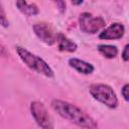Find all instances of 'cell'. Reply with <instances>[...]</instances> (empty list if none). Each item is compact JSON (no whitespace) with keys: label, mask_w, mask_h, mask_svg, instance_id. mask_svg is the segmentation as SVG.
<instances>
[{"label":"cell","mask_w":129,"mask_h":129,"mask_svg":"<svg viewBox=\"0 0 129 129\" xmlns=\"http://www.w3.org/2000/svg\"><path fill=\"white\" fill-rule=\"evenodd\" d=\"M52 109L62 118L71 121L75 125L83 129H97V122L82 109L76 105L62 100H53L51 102Z\"/></svg>","instance_id":"1"},{"label":"cell","mask_w":129,"mask_h":129,"mask_svg":"<svg viewBox=\"0 0 129 129\" xmlns=\"http://www.w3.org/2000/svg\"><path fill=\"white\" fill-rule=\"evenodd\" d=\"M16 51H17V54L20 57V59L29 69L35 71L38 74H41V75L47 77V78L53 77V71L40 56L33 54L32 52H30L29 50H27L26 48L21 47V46H17Z\"/></svg>","instance_id":"2"},{"label":"cell","mask_w":129,"mask_h":129,"mask_svg":"<svg viewBox=\"0 0 129 129\" xmlns=\"http://www.w3.org/2000/svg\"><path fill=\"white\" fill-rule=\"evenodd\" d=\"M90 94L94 99L106 105L107 107L114 109L118 106V99L113 89L105 84H94L90 87Z\"/></svg>","instance_id":"3"},{"label":"cell","mask_w":129,"mask_h":129,"mask_svg":"<svg viewBox=\"0 0 129 129\" xmlns=\"http://www.w3.org/2000/svg\"><path fill=\"white\" fill-rule=\"evenodd\" d=\"M30 112L34 121L40 127V129H53V120L42 102H31Z\"/></svg>","instance_id":"4"},{"label":"cell","mask_w":129,"mask_h":129,"mask_svg":"<svg viewBox=\"0 0 129 129\" xmlns=\"http://www.w3.org/2000/svg\"><path fill=\"white\" fill-rule=\"evenodd\" d=\"M80 28L85 33L95 34L105 27V20L100 16H94L89 12H83L79 17Z\"/></svg>","instance_id":"5"},{"label":"cell","mask_w":129,"mask_h":129,"mask_svg":"<svg viewBox=\"0 0 129 129\" xmlns=\"http://www.w3.org/2000/svg\"><path fill=\"white\" fill-rule=\"evenodd\" d=\"M32 28H33L35 35L42 42H44L48 45L55 43L57 32L54 31V29L52 28V26L50 24L44 23V22H39V23H35Z\"/></svg>","instance_id":"6"},{"label":"cell","mask_w":129,"mask_h":129,"mask_svg":"<svg viewBox=\"0 0 129 129\" xmlns=\"http://www.w3.org/2000/svg\"><path fill=\"white\" fill-rule=\"evenodd\" d=\"M125 33V27L122 23H113L110 26H108L106 29H104L100 34L99 37L101 39L105 40H115L120 39Z\"/></svg>","instance_id":"7"},{"label":"cell","mask_w":129,"mask_h":129,"mask_svg":"<svg viewBox=\"0 0 129 129\" xmlns=\"http://www.w3.org/2000/svg\"><path fill=\"white\" fill-rule=\"evenodd\" d=\"M69 64H70V67L75 69L77 72H79L81 74H84V75H90L95 70V68L92 63L87 62V61L82 60V59H79V58H76V57L70 58L69 59Z\"/></svg>","instance_id":"8"},{"label":"cell","mask_w":129,"mask_h":129,"mask_svg":"<svg viewBox=\"0 0 129 129\" xmlns=\"http://www.w3.org/2000/svg\"><path fill=\"white\" fill-rule=\"evenodd\" d=\"M57 47L60 51H67V52H74L77 50V44L72 39L68 38L64 34L58 32L56 36Z\"/></svg>","instance_id":"9"},{"label":"cell","mask_w":129,"mask_h":129,"mask_svg":"<svg viewBox=\"0 0 129 129\" xmlns=\"http://www.w3.org/2000/svg\"><path fill=\"white\" fill-rule=\"evenodd\" d=\"M15 4L17 8L27 16H33L38 13V8L34 3H28L26 1H17Z\"/></svg>","instance_id":"10"},{"label":"cell","mask_w":129,"mask_h":129,"mask_svg":"<svg viewBox=\"0 0 129 129\" xmlns=\"http://www.w3.org/2000/svg\"><path fill=\"white\" fill-rule=\"evenodd\" d=\"M98 50L106 58H114L118 54L117 46L111 45V44H99L98 45Z\"/></svg>","instance_id":"11"},{"label":"cell","mask_w":129,"mask_h":129,"mask_svg":"<svg viewBox=\"0 0 129 129\" xmlns=\"http://www.w3.org/2000/svg\"><path fill=\"white\" fill-rule=\"evenodd\" d=\"M9 25V21L6 17V13H5V10L2 6V4L0 3V26H3V27H8Z\"/></svg>","instance_id":"12"},{"label":"cell","mask_w":129,"mask_h":129,"mask_svg":"<svg viewBox=\"0 0 129 129\" xmlns=\"http://www.w3.org/2000/svg\"><path fill=\"white\" fill-rule=\"evenodd\" d=\"M128 87H129L128 84H125L123 86V88L121 89V95L125 101H128Z\"/></svg>","instance_id":"13"},{"label":"cell","mask_w":129,"mask_h":129,"mask_svg":"<svg viewBox=\"0 0 129 129\" xmlns=\"http://www.w3.org/2000/svg\"><path fill=\"white\" fill-rule=\"evenodd\" d=\"M7 55H8V51L6 50L5 46L0 41V57H6Z\"/></svg>","instance_id":"14"},{"label":"cell","mask_w":129,"mask_h":129,"mask_svg":"<svg viewBox=\"0 0 129 129\" xmlns=\"http://www.w3.org/2000/svg\"><path fill=\"white\" fill-rule=\"evenodd\" d=\"M128 47H129V45L128 44H126L125 45V47H124V50H123V52H122V57H123V60L124 61H128Z\"/></svg>","instance_id":"15"},{"label":"cell","mask_w":129,"mask_h":129,"mask_svg":"<svg viewBox=\"0 0 129 129\" xmlns=\"http://www.w3.org/2000/svg\"><path fill=\"white\" fill-rule=\"evenodd\" d=\"M56 5H58L59 6V11L61 12V13H63L64 12V10H66V3L63 2V1H57L56 2Z\"/></svg>","instance_id":"16"},{"label":"cell","mask_w":129,"mask_h":129,"mask_svg":"<svg viewBox=\"0 0 129 129\" xmlns=\"http://www.w3.org/2000/svg\"><path fill=\"white\" fill-rule=\"evenodd\" d=\"M83 1H79V2H73V4H82Z\"/></svg>","instance_id":"17"}]
</instances>
